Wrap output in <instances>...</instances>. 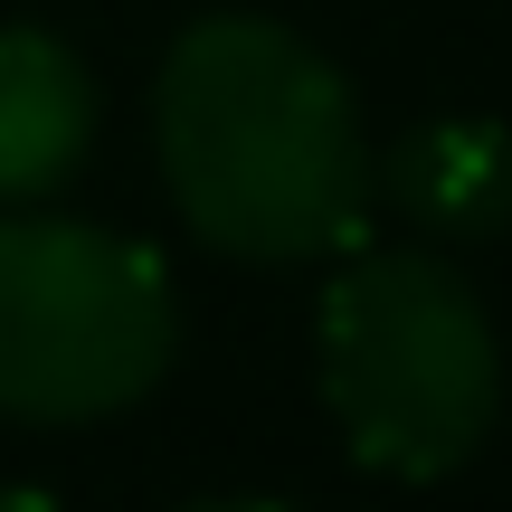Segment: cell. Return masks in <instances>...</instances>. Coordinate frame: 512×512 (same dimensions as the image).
Masks as SVG:
<instances>
[{"instance_id": "277c9868", "label": "cell", "mask_w": 512, "mask_h": 512, "mask_svg": "<svg viewBox=\"0 0 512 512\" xmlns=\"http://www.w3.org/2000/svg\"><path fill=\"white\" fill-rule=\"evenodd\" d=\"M95 152V76L57 29H0V209H38Z\"/></svg>"}, {"instance_id": "5b68a950", "label": "cell", "mask_w": 512, "mask_h": 512, "mask_svg": "<svg viewBox=\"0 0 512 512\" xmlns=\"http://www.w3.org/2000/svg\"><path fill=\"white\" fill-rule=\"evenodd\" d=\"M389 190H399L408 219L446 228V238H503L512 228V133L494 114H437V124L399 133Z\"/></svg>"}, {"instance_id": "3957f363", "label": "cell", "mask_w": 512, "mask_h": 512, "mask_svg": "<svg viewBox=\"0 0 512 512\" xmlns=\"http://www.w3.org/2000/svg\"><path fill=\"white\" fill-rule=\"evenodd\" d=\"M171 351H181V304L152 247L86 219L0 209V418H114L162 389Z\"/></svg>"}, {"instance_id": "7a4b0ae2", "label": "cell", "mask_w": 512, "mask_h": 512, "mask_svg": "<svg viewBox=\"0 0 512 512\" xmlns=\"http://www.w3.org/2000/svg\"><path fill=\"white\" fill-rule=\"evenodd\" d=\"M313 380L351 465L380 484H446L503 408V342L446 256L370 247L323 285Z\"/></svg>"}, {"instance_id": "6da1fadb", "label": "cell", "mask_w": 512, "mask_h": 512, "mask_svg": "<svg viewBox=\"0 0 512 512\" xmlns=\"http://www.w3.org/2000/svg\"><path fill=\"white\" fill-rule=\"evenodd\" d=\"M152 124H162L171 200L200 247L247 256V266H304V256L361 247L380 162H370L342 67L304 29L256 10L190 19L162 57Z\"/></svg>"}]
</instances>
